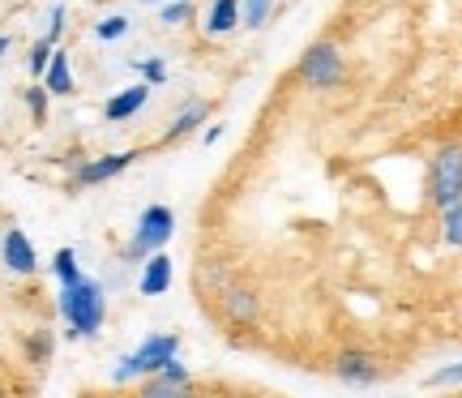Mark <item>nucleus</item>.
Listing matches in <instances>:
<instances>
[{
    "mask_svg": "<svg viewBox=\"0 0 462 398\" xmlns=\"http://www.w3.org/2000/svg\"><path fill=\"white\" fill-rule=\"evenodd\" d=\"M103 313H107V300H103V287L95 279H78L60 287V317L73 326L69 334L95 338L103 330Z\"/></svg>",
    "mask_w": 462,
    "mask_h": 398,
    "instance_id": "nucleus-1",
    "label": "nucleus"
},
{
    "mask_svg": "<svg viewBox=\"0 0 462 398\" xmlns=\"http://www.w3.org/2000/svg\"><path fill=\"white\" fill-rule=\"evenodd\" d=\"M176 351H180V338H176V334H150V338L133 351V356H125V360H120V368L112 373V382L125 385V382H133V377H150V373H159V368H163Z\"/></svg>",
    "mask_w": 462,
    "mask_h": 398,
    "instance_id": "nucleus-2",
    "label": "nucleus"
},
{
    "mask_svg": "<svg viewBox=\"0 0 462 398\" xmlns=\"http://www.w3.org/2000/svg\"><path fill=\"white\" fill-rule=\"evenodd\" d=\"M176 232V215H171V206H146V215L137 223V232H133L129 249H125V262H142L150 253H159L171 240Z\"/></svg>",
    "mask_w": 462,
    "mask_h": 398,
    "instance_id": "nucleus-3",
    "label": "nucleus"
},
{
    "mask_svg": "<svg viewBox=\"0 0 462 398\" xmlns=\"http://www.w3.org/2000/svg\"><path fill=\"white\" fill-rule=\"evenodd\" d=\"M432 206L446 210L462 201V146H441L432 154Z\"/></svg>",
    "mask_w": 462,
    "mask_h": 398,
    "instance_id": "nucleus-4",
    "label": "nucleus"
},
{
    "mask_svg": "<svg viewBox=\"0 0 462 398\" xmlns=\"http://www.w3.org/2000/svg\"><path fill=\"white\" fill-rule=\"evenodd\" d=\"M300 82L317 86V90H330L343 82V56L334 43H313V48L300 56Z\"/></svg>",
    "mask_w": 462,
    "mask_h": 398,
    "instance_id": "nucleus-5",
    "label": "nucleus"
},
{
    "mask_svg": "<svg viewBox=\"0 0 462 398\" xmlns=\"http://www.w3.org/2000/svg\"><path fill=\"white\" fill-rule=\"evenodd\" d=\"M334 377L346 385H373L381 382V368H377V356L373 351H338L334 360Z\"/></svg>",
    "mask_w": 462,
    "mask_h": 398,
    "instance_id": "nucleus-6",
    "label": "nucleus"
},
{
    "mask_svg": "<svg viewBox=\"0 0 462 398\" xmlns=\"http://www.w3.org/2000/svg\"><path fill=\"white\" fill-rule=\"evenodd\" d=\"M218 296H223V313L231 321H240V326H253L262 317V300H257V292H248V287H223Z\"/></svg>",
    "mask_w": 462,
    "mask_h": 398,
    "instance_id": "nucleus-7",
    "label": "nucleus"
},
{
    "mask_svg": "<svg viewBox=\"0 0 462 398\" xmlns=\"http://www.w3.org/2000/svg\"><path fill=\"white\" fill-rule=\"evenodd\" d=\"M137 159V150H125V154H103V159H90V163L78 167V184H103L112 180V176H120L125 167Z\"/></svg>",
    "mask_w": 462,
    "mask_h": 398,
    "instance_id": "nucleus-8",
    "label": "nucleus"
},
{
    "mask_svg": "<svg viewBox=\"0 0 462 398\" xmlns=\"http://www.w3.org/2000/svg\"><path fill=\"white\" fill-rule=\"evenodd\" d=\"M5 265H9L14 274H34V265H39L34 245L26 240L22 227H9V236H5Z\"/></svg>",
    "mask_w": 462,
    "mask_h": 398,
    "instance_id": "nucleus-9",
    "label": "nucleus"
},
{
    "mask_svg": "<svg viewBox=\"0 0 462 398\" xmlns=\"http://www.w3.org/2000/svg\"><path fill=\"white\" fill-rule=\"evenodd\" d=\"M167 287H171V257L159 249L146 257V270H142V279H137V292H142V296H163Z\"/></svg>",
    "mask_w": 462,
    "mask_h": 398,
    "instance_id": "nucleus-10",
    "label": "nucleus"
},
{
    "mask_svg": "<svg viewBox=\"0 0 462 398\" xmlns=\"http://www.w3.org/2000/svg\"><path fill=\"white\" fill-rule=\"evenodd\" d=\"M150 99V82H137L129 86V90H120V95H112L107 99V107H103V116L112 120V125H120V120H129L133 112H142Z\"/></svg>",
    "mask_w": 462,
    "mask_h": 398,
    "instance_id": "nucleus-11",
    "label": "nucleus"
},
{
    "mask_svg": "<svg viewBox=\"0 0 462 398\" xmlns=\"http://www.w3.org/2000/svg\"><path fill=\"white\" fill-rule=\"evenodd\" d=\"M43 86H48V95H73V69H69L65 51H51L48 69H43Z\"/></svg>",
    "mask_w": 462,
    "mask_h": 398,
    "instance_id": "nucleus-12",
    "label": "nucleus"
},
{
    "mask_svg": "<svg viewBox=\"0 0 462 398\" xmlns=\"http://www.w3.org/2000/svg\"><path fill=\"white\" fill-rule=\"evenodd\" d=\"M240 26V0H215L210 17H206V31L210 34H231Z\"/></svg>",
    "mask_w": 462,
    "mask_h": 398,
    "instance_id": "nucleus-13",
    "label": "nucleus"
},
{
    "mask_svg": "<svg viewBox=\"0 0 462 398\" xmlns=\"http://www.w3.org/2000/svg\"><path fill=\"white\" fill-rule=\"evenodd\" d=\"M206 116H210V103H193V107H184L180 116L171 120V129L163 133V142H180V137H189V133L198 129Z\"/></svg>",
    "mask_w": 462,
    "mask_h": 398,
    "instance_id": "nucleus-14",
    "label": "nucleus"
},
{
    "mask_svg": "<svg viewBox=\"0 0 462 398\" xmlns=\"http://www.w3.org/2000/svg\"><path fill=\"white\" fill-rule=\"evenodd\" d=\"M51 270H56L60 287H69V282L82 279V270H78V253H73V249H56V257H51Z\"/></svg>",
    "mask_w": 462,
    "mask_h": 398,
    "instance_id": "nucleus-15",
    "label": "nucleus"
},
{
    "mask_svg": "<svg viewBox=\"0 0 462 398\" xmlns=\"http://www.w3.org/2000/svg\"><path fill=\"white\" fill-rule=\"evenodd\" d=\"M441 236H446V245L462 249V201H454V206L441 210Z\"/></svg>",
    "mask_w": 462,
    "mask_h": 398,
    "instance_id": "nucleus-16",
    "label": "nucleus"
},
{
    "mask_svg": "<svg viewBox=\"0 0 462 398\" xmlns=\"http://www.w3.org/2000/svg\"><path fill=\"white\" fill-rule=\"evenodd\" d=\"M270 5H274V0H245V5H240V26L262 31L265 17H270Z\"/></svg>",
    "mask_w": 462,
    "mask_h": 398,
    "instance_id": "nucleus-17",
    "label": "nucleus"
},
{
    "mask_svg": "<svg viewBox=\"0 0 462 398\" xmlns=\"http://www.w3.org/2000/svg\"><path fill=\"white\" fill-rule=\"evenodd\" d=\"M26 107H31L34 125H43V120H48V86H31V90H26Z\"/></svg>",
    "mask_w": 462,
    "mask_h": 398,
    "instance_id": "nucleus-18",
    "label": "nucleus"
},
{
    "mask_svg": "<svg viewBox=\"0 0 462 398\" xmlns=\"http://www.w3.org/2000/svg\"><path fill=\"white\" fill-rule=\"evenodd\" d=\"M125 31H129V17H120V14H116V17H103L99 26H95V34H99V39H120Z\"/></svg>",
    "mask_w": 462,
    "mask_h": 398,
    "instance_id": "nucleus-19",
    "label": "nucleus"
},
{
    "mask_svg": "<svg viewBox=\"0 0 462 398\" xmlns=\"http://www.w3.org/2000/svg\"><path fill=\"white\" fill-rule=\"evenodd\" d=\"M48 60H51V39H39V43L31 48V73H39V78H43Z\"/></svg>",
    "mask_w": 462,
    "mask_h": 398,
    "instance_id": "nucleus-20",
    "label": "nucleus"
},
{
    "mask_svg": "<svg viewBox=\"0 0 462 398\" xmlns=\"http://www.w3.org/2000/svg\"><path fill=\"white\" fill-rule=\"evenodd\" d=\"M137 69H142V78H146L150 86H163L167 82V65H163V60H137Z\"/></svg>",
    "mask_w": 462,
    "mask_h": 398,
    "instance_id": "nucleus-21",
    "label": "nucleus"
},
{
    "mask_svg": "<svg viewBox=\"0 0 462 398\" xmlns=\"http://www.w3.org/2000/svg\"><path fill=\"white\" fill-rule=\"evenodd\" d=\"M429 385H462V360H458V365L437 368V373L429 377Z\"/></svg>",
    "mask_w": 462,
    "mask_h": 398,
    "instance_id": "nucleus-22",
    "label": "nucleus"
},
{
    "mask_svg": "<svg viewBox=\"0 0 462 398\" xmlns=\"http://www.w3.org/2000/svg\"><path fill=\"white\" fill-rule=\"evenodd\" d=\"M184 17H193V5H189V0H180V5H167L163 14H159V22H167V26H180Z\"/></svg>",
    "mask_w": 462,
    "mask_h": 398,
    "instance_id": "nucleus-23",
    "label": "nucleus"
},
{
    "mask_svg": "<svg viewBox=\"0 0 462 398\" xmlns=\"http://www.w3.org/2000/svg\"><path fill=\"white\" fill-rule=\"evenodd\" d=\"M60 31H65V9L56 5V9H51V31H48V39H51V43L60 39Z\"/></svg>",
    "mask_w": 462,
    "mask_h": 398,
    "instance_id": "nucleus-24",
    "label": "nucleus"
},
{
    "mask_svg": "<svg viewBox=\"0 0 462 398\" xmlns=\"http://www.w3.org/2000/svg\"><path fill=\"white\" fill-rule=\"evenodd\" d=\"M31 351H34V360H48L51 338H48V334H39V338H34V343H31Z\"/></svg>",
    "mask_w": 462,
    "mask_h": 398,
    "instance_id": "nucleus-25",
    "label": "nucleus"
},
{
    "mask_svg": "<svg viewBox=\"0 0 462 398\" xmlns=\"http://www.w3.org/2000/svg\"><path fill=\"white\" fill-rule=\"evenodd\" d=\"M218 137H223V125H210V129H206V146H215Z\"/></svg>",
    "mask_w": 462,
    "mask_h": 398,
    "instance_id": "nucleus-26",
    "label": "nucleus"
},
{
    "mask_svg": "<svg viewBox=\"0 0 462 398\" xmlns=\"http://www.w3.org/2000/svg\"><path fill=\"white\" fill-rule=\"evenodd\" d=\"M5 51H9V39H5V34H0V56H5Z\"/></svg>",
    "mask_w": 462,
    "mask_h": 398,
    "instance_id": "nucleus-27",
    "label": "nucleus"
},
{
    "mask_svg": "<svg viewBox=\"0 0 462 398\" xmlns=\"http://www.w3.org/2000/svg\"><path fill=\"white\" fill-rule=\"evenodd\" d=\"M142 5H159V0H142Z\"/></svg>",
    "mask_w": 462,
    "mask_h": 398,
    "instance_id": "nucleus-28",
    "label": "nucleus"
}]
</instances>
